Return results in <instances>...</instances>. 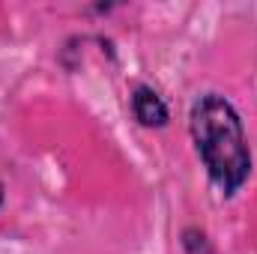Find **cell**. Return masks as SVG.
Masks as SVG:
<instances>
[{
  "label": "cell",
  "mask_w": 257,
  "mask_h": 254,
  "mask_svg": "<svg viewBox=\"0 0 257 254\" xmlns=\"http://www.w3.org/2000/svg\"><path fill=\"white\" fill-rule=\"evenodd\" d=\"M189 126L209 180L224 194H233L251 174V153L236 108L224 96L206 93L192 105Z\"/></svg>",
  "instance_id": "6da1fadb"
},
{
  "label": "cell",
  "mask_w": 257,
  "mask_h": 254,
  "mask_svg": "<svg viewBox=\"0 0 257 254\" xmlns=\"http://www.w3.org/2000/svg\"><path fill=\"white\" fill-rule=\"evenodd\" d=\"M132 114H135V120L141 126H147V129H162L168 123V105L147 84H138L132 90Z\"/></svg>",
  "instance_id": "7a4b0ae2"
},
{
  "label": "cell",
  "mask_w": 257,
  "mask_h": 254,
  "mask_svg": "<svg viewBox=\"0 0 257 254\" xmlns=\"http://www.w3.org/2000/svg\"><path fill=\"white\" fill-rule=\"evenodd\" d=\"M0 203H3V186H0Z\"/></svg>",
  "instance_id": "3957f363"
}]
</instances>
